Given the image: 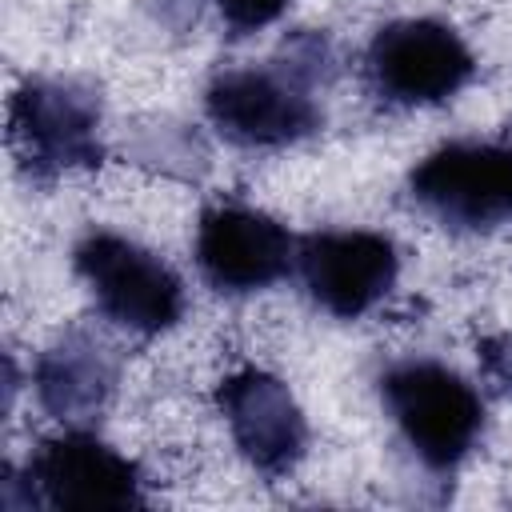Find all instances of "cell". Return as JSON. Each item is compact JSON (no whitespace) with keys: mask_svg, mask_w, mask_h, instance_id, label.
<instances>
[{"mask_svg":"<svg viewBox=\"0 0 512 512\" xmlns=\"http://www.w3.org/2000/svg\"><path fill=\"white\" fill-rule=\"evenodd\" d=\"M368 80L380 100L400 108L440 104L456 96L476 60L468 44L440 20H392L368 44Z\"/></svg>","mask_w":512,"mask_h":512,"instance_id":"cell-5","label":"cell"},{"mask_svg":"<svg viewBox=\"0 0 512 512\" xmlns=\"http://www.w3.org/2000/svg\"><path fill=\"white\" fill-rule=\"evenodd\" d=\"M216 8L224 16V24L232 28V36H244V32L272 24L288 8V0H216Z\"/></svg>","mask_w":512,"mask_h":512,"instance_id":"cell-12","label":"cell"},{"mask_svg":"<svg viewBox=\"0 0 512 512\" xmlns=\"http://www.w3.org/2000/svg\"><path fill=\"white\" fill-rule=\"evenodd\" d=\"M8 140L36 180L100 164V100L76 80H24L8 100Z\"/></svg>","mask_w":512,"mask_h":512,"instance_id":"cell-2","label":"cell"},{"mask_svg":"<svg viewBox=\"0 0 512 512\" xmlns=\"http://www.w3.org/2000/svg\"><path fill=\"white\" fill-rule=\"evenodd\" d=\"M296 264H300L308 296L340 320H356L368 308H376L400 272L392 240L380 232H360V228L304 236Z\"/></svg>","mask_w":512,"mask_h":512,"instance_id":"cell-8","label":"cell"},{"mask_svg":"<svg viewBox=\"0 0 512 512\" xmlns=\"http://www.w3.org/2000/svg\"><path fill=\"white\" fill-rule=\"evenodd\" d=\"M212 128L240 148H284L320 128L312 84L280 68H232L208 84L204 96Z\"/></svg>","mask_w":512,"mask_h":512,"instance_id":"cell-4","label":"cell"},{"mask_svg":"<svg viewBox=\"0 0 512 512\" xmlns=\"http://www.w3.org/2000/svg\"><path fill=\"white\" fill-rule=\"evenodd\" d=\"M408 188L416 204L452 228L504 224L512 220V144H444L412 168Z\"/></svg>","mask_w":512,"mask_h":512,"instance_id":"cell-6","label":"cell"},{"mask_svg":"<svg viewBox=\"0 0 512 512\" xmlns=\"http://www.w3.org/2000/svg\"><path fill=\"white\" fill-rule=\"evenodd\" d=\"M380 400L408 448L432 472H452L484 428L476 388L436 360H404L380 376Z\"/></svg>","mask_w":512,"mask_h":512,"instance_id":"cell-1","label":"cell"},{"mask_svg":"<svg viewBox=\"0 0 512 512\" xmlns=\"http://www.w3.org/2000/svg\"><path fill=\"white\" fill-rule=\"evenodd\" d=\"M508 384H512V356H508Z\"/></svg>","mask_w":512,"mask_h":512,"instance_id":"cell-13","label":"cell"},{"mask_svg":"<svg viewBox=\"0 0 512 512\" xmlns=\"http://www.w3.org/2000/svg\"><path fill=\"white\" fill-rule=\"evenodd\" d=\"M196 264L216 292H260L292 268V236L244 204H216L196 228Z\"/></svg>","mask_w":512,"mask_h":512,"instance_id":"cell-10","label":"cell"},{"mask_svg":"<svg viewBox=\"0 0 512 512\" xmlns=\"http://www.w3.org/2000/svg\"><path fill=\"white\" fill-rule=\"evenodd\" d=\"M76 272L88 284L96 308L140 336L168 332L184 312V284L180 276L148 248L116 236L92 232L76 244Z\"/></svg>","mask_w":512,"mask_h":512,"instance_id":"cell-3","label":"cell"},{"mask_svg":"<svg viewBox=\"0 0 512 512\" xmlns=\"http://www.w3.org/2000/svg\"><path fill=\"white\" fill-rule=\"evenodd\" d=\"M216 404L224 412V424L240 456L260 476L276 480L300 464L308 448V424L280 376L260 368H240L220 384Z\"/></svg>","mask_w":512,"mask_h":512,"instance_id":"cell-9","label":"cell"},{"mask_svg":"<svg viewBox=\"0 0 512 512\" xmlns=\"http://www.w3.org/2000/svg\"><path fill=\"white\" fill-rule=\"evenodd\" d=\"M24 480H28V500L48 508L96 512V508L144 504L136 464L116 448H108L104 440L88 436L84 428L44 440L24 468Z\"/></svg>","mask_w":512,"mask_h":512,"instance_id":"cell-7","label":"cell"},{"mask_svg":"<svg viewBox=\"0 0 512 512\" xmlns=\"http://www.w3.org/2000/svg\"><path fill=\"white\" fill-rule=\"evenodd\" d=\"M116 368H120L116 348L104 336L72 328L40 352L32 384L40 404L56 420H64L68 428H84L108 404L116 388Z\"/></svg>","mask_w":512,"mask_h":512,"instance_id":"cell-11","label":"cell"}]
</instances>
